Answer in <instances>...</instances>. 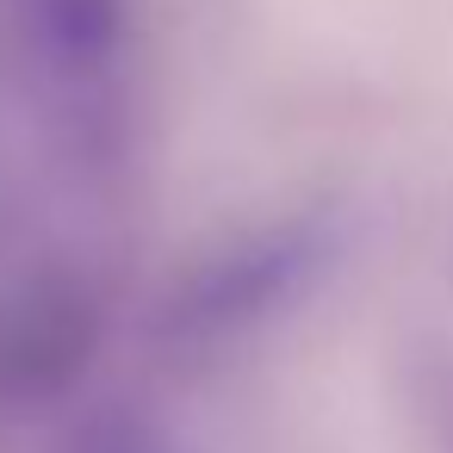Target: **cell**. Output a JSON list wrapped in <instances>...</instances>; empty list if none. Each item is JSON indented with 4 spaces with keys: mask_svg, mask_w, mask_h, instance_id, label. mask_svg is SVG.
<instances>
[{
    "mask_svg": "<svg viewBox=\"0 0 453 453\" xmlns=\"http://www.w3.org/2000/svg\"><path fill=\"white\" fill-rule=\"evenodd\" d=\"M63 453H174V441L162 428H150L143 416H100V422L75 428Z\"/></svg>",
    "mask_w": 453,
    "mask_h": 453,
    "instance_id": "3",
    "label": "cell"
},
{
    "mask_svg": "<svg viewBox=\"0 0 453 453\" xmlns=\"http://www.w3.org/2000/svg\"><path fill=\"white\" fill-rule=\"evenodd\" d=\"M335 261L329 218H280L224 236L205 261H193L156 311V342L187 360L224 354L286 317Z\"/></svg>",
    "mask_w": 453,
    "mask_h": 453,
    "instance_id": "1",
    "label": "cell"
},
{
    "mask_svg": "<svg viewBox=\"0 0 453 453\" xmlns=\"http://www.w3.org/2000/svg\"><path fill=\"white\" fill-rule=\"evenodd\" d=\"M100 348V311L75 280H26L0 298V397L38 403L69 391Z\"/></svg>",
    "mask_w": 453,
    "mask_h": 453,
    "instance_id": "2",
    "label": "cell"
}]
</instances>
